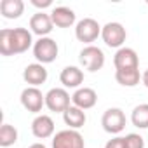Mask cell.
<instances>
[{
  "mask_svg": "<svg viewBox=\"0 0 148 148\" xmlns=\"http://www.w3.org/2000/svg\"><path fill=\"white\" fill-rule=\"evenodd\" d=\"M11 38H12V49H14V54H23L26 52L33 44V38H32V32L26 30V28H12L11 32Z\"/></svg>",
  "mask_w": 148,
  "mask_h": 148,
  "instance_id": "11",
  "label": "cell"
},
{
  "mask_svg": "<svg viewBox=\"0 0 148 148\" xmlns=\"http://www.w3.org/2000/svg\"><path fill=\"white\" fill-rule=\"evenodd\" d=\"M59 82L66 89H80V84L84 82V71L77 66H66L59 73Z\"/></svg>",
  "mask_w": 148,
  "mask_h": 148,
  "instance_id": "15",
  "label": "cell"
},
{
  "mask_svg": "<svg viewBox=\"0 0 148 148\" xmlns=\"http://www.w3.org/2000/svg\"><path fill=\"white\" fill-rule=\"evenodd\" d=\"M51 19H52L54 26H58V28H70L71 25H75L77 16L70 7L61 5V7H54L51 11Z\"/></svg>",
  "mask_w": 148,
  "mask_h": 148,
  "instance_id": "16",
  "label": "cell"
},
{
  "mask_svg": "<svg viewBox=\"0 0 148 148\" xmlns=\"http://www.w3.org/2000/svg\"><path fill=\"white\" fill-rule=\"evenodd\" d=\"M52 28H54V23L51 19V14H45L44 11L33 14L32 19H30V30H32V33L38 35L40 38L47 37L52 32Z\"/></svg>",
  "mask_w": 148,
  "mask_h": 148,
  "instance_id": "10",
  "label": "cell"
},
{
  "mask_svg": "<svg viewBox=\"0 0 148 148\" xmlns=\"http://www.w3.org/2000/svg\"><path fill=\"white\" fill-rule=\"evenodd\" d=\"M131 122L138 129H148V103L138 105L131 113Z\"/></svg>",
  "mask_w": 148,
  "mask_h": 148,
  "instance_id": "20",
  "label": "cell"
},
{
  "mask_svg": "<svg viewBox=\"0 0 148 148\" xmlns=\"http://www.w3.org/2000/svg\"><path fill=\"white\" fill-rule=\"evenodd\" d=\"M21 105L25 110H28L30 113H40L44 105H45V94H42V91L38 87H26L21 92Z\"/></svg>",
  "mask_w": 148,
  "mask_h": 148,
  "instance_id": "7",
  "label": "cell"
},
{
  "mask_svg": "<svg viewBox=\"0 0 148 148\" xmlns=\"http://www.w3.org/2000/svg\"><path fill=\"white\" fill-rule=\"evenodd\" d=\"M28 148H47V146H45L44 143H33V145H32V146H28Z\"/></svg>",
  "mask_w": 148,
  "mask_h": 148,
  "instance_id": "27",
  "label": "cell"
},
{
  "mask_svg": "<svg viewBox=\"0 0 148 148\" xmlns=\"http://www.w3.org/2000/svg\"><path fill=\"white\" fill-rule=\"evenodd\" d=\"M52 148H86V141L79 131L64 129L52 138Z\"/></svg>",
  "mask_w": 148,
  "mask_h": 148,
  "instance_id": "6",
  "label": "cell"
},
{
  "mask_svg": "<svg viewBox=\"0 0 148 148\" xmlns=\"http://www.w3.org/2000/svg\"><path fill=\"white\" fill-rule=\"evenodd\" d=\"M32 5L37 9H47L52 5V0H32Z\"/></svg>",
  "mask_w": 148,
  "mask_h": 148,
  "instance_id": "25",
  "label": "cell"
},
{
  "mask_svg": "<svg viewBox=\"0 0 148 148\" xmlns=\"http://www.w3.org/2000/svg\"><path fill=\"white\" fill-rule=\"evenodd\" d=\"M113 64L115 70H125V68H138L139 66V58L134 49L131 47H122L115 52L113 56Z\"/></svg>",
  "mask_w": 148,
  "mask_h": 148,
  "instance_id": "12",
  "label": "cell"
},
{
  "mask_svg": "<svg viewBox=\"0 0 148 148\" xmlns=\"http://www.w3.org/2000/svg\"><path fill=\"white\" fill-rule=\"evenodd\" d=\"M105 148H125V139L124 138H113V139H108Z\"/></svg>",
  "mask_w": 148,
  "mask_h": 148,
  "instance_id": "24",
  "label": "cell"
},
{
  "mask_svg": "<svg viewBox=\"0 0 148 148\" xmlns=\"http://www.w3.org/2000/svg\"><path fill=\"white\" fill-rule=\"evenodd\" d=\"M25 12L23 0H2L0 2V14L5 19H18Z\"/></svg>",
  "mask_w": 148,
  "mask_h": 148,
  "instance_id": "17",
  "label": "cell"
},
{
  "mask_svg": "<svg viewBox=\"0 0 148 148\" xmlns=\"http://www.w3.org/2000/svg\"><path fill=\"white\" fill-rule=\"evenodd\" d=\"M23 79L26 84H30V87H38V86L45 84V80H47V70L40 63H32L25 68Z\"/></svg>",
  "mask_w": 148,
  "mask_h": 148,
  "instance_id": "13",
  "label": "cell"
},
{
  "mask_svg": "<svg viewBox=\"0 0 148 148\" xmlns=\"http://www.w3.org/2000/svg\"><path fill=\"white\" fill-rule=\"evenodd\" d=\"M101 125L110 134H119L125 129V115L120 108H108L101 117Z\"/></svg>",
  "mask_w": 148,
  "mask_h": 148,
  "instance_id": "8",
  "label": "cell"
},
{
  "mask_svg": "<svg viewBox=\"0 0 148 148\" xmlns=\"http://www.w3.org/2000/svg\"><path fill=\"white\" fill-rule=\"evenodd\" d=\"M18 141V129L11 124H2L0 127V146L7 148Z\"/></svg>",
  "mask_w": 148,
  "mask_h": 148,
  "instance_id": "21",
  "label": "cell"
},
{
  "mask_svg": "<svg viewBox=\"0 0 148 148\" xmlns=\"http://www.w3.org/2000/svg\"><path fill=\"white\" fill-rule=\"evenodd\" d=\"M124 139H125V148H145V139L136 132L127 134Z\"/></svg>",
  "mask_w": 148,
  "mask_h": 148,
  "instance_id": "23",
  "label": "cell"
},
{
  "mask_svg": "<svg viewBox=\"0 0 148 148\" xmlns=\"http://www.w3.org/2000/svg\"><path fill=\"white\" fill-rule=\"evenodd\" d=\"M141 82H143V86L148 89V68L143 71V75H141Z\"/></svg>",
  "mask_w": 148,
  "mask_h": 148,
  "instance_id": "26",
  "label": "cell"
},
{
  "mask_svg": "<svg viewBox=\"0 0 148 148\" xmlns=\"http://www.w3.org/2000/svg\"><path fill=\"white\" fill-rule=\"evenodd\" d=\"M101 28L99 23L92 18H84L77 23L75 26V37L79 42H84V44H92L98 37H101Z\"/></svg>",
  "mask_w": 148,
  "mask_h": 148,
  "instance_id": "2",
  "label": "cell"
},
{
  "mask_svg": "<svg viewBox=\"0 0 148 148\" xmlns=\"http://www.w3.org/2000/svg\"><path fill=\"white\" fill-rule=\"evenodd\" d=\"M58 54H59V47L56 40H52L51 37H42L33 45V56L40 64H49L56 61Z\"/></svg>",
  "mask_w": 148,
  "mask_h": 148,
  "instance_id": "1",
  "label": "cell"
},
{
  "mask_svg": "<svg viewBox=\"0 0 148 148\" xmlns=\"http://www.w3.org/2000/svg\"><path fill=\"white\" fill-rule=\"evenodd\" d=\"M11 32H12V28L0 30V54H2V56H14Z\"/></svg>",
  "mask_w": 148,
  "mask_h": 148,
  "instance_id": "22",
  "label": "cell"
},
{
  "mask_svg": "<svg viewBox=\"0 0 148 148\" xmlns=\"http://www.w3.org/2000/svg\"><path fill=\"white\" fill-rule=\"evenodd\" d=\"M71 103H73V106H77L80 110H91L98 103V94L91 87H80L73 92Z\"/></svg>",
  "mask_w": 148,
  "mask_h": 148,
  "instance_id": "9",
  "label": "cell"
},
{
  "mask_svg": "<svg viewBox=\"0 0 148 148\" xmlns=\"http://www.w3.org/2000/svg\"><path fill=\"white\" fill-rule=\"evenodd\" d=\"M115 80L124 86V87H136L141 80L139 70L138 68H125V70H117L115 71Z\"/></svg>",
  "mask_w": 148,
  "mask_h": 148,
  "instance_id": "19",
  "label": "cell"
},
{
  "mask_svg": "<svg viewBox=\"0 0 148 148\" xmlns=\"http://www.w3.org/2000/svg\"><path fill=\"white\" fill-rule=\"evenodd\" d=\"M63 120H64V124H66L70 129L79 131V129L86 124L87 117H86V112H84V110H80V108H77V106L71 105V106L63 113Z\"/></svg>",
  "mask_w": 148,
  "mask_h": 148,
  "instance_id": "18",
  "label": "cell"
},
{
  "mask_svg": "<svg viewBox=\"0 0 148 148\" xmlns=\"http://www.w3.org/2000/svg\"><path fill=\"white\" fill-rule=\"evenodd\" d=\"M71 96L66 92V89L63 87H54L51 89L47 94H45V106L51 110V112H56V113H64L71 105Z\"/></svg>",
  "mask_w": 148,
  "mask_h": 148,
  "instance_id": "5",
  "label": "cell"
},
{
  "mask_svg": "<svg viewBox=\"0 0 148 148\" xmlns=\"http://www.w3.org/2000/svg\"><path fill=\"white\" fill-rule=\"evenodd\" d=\"M79 61L80 64L87 70V71H98L105 66V52L96 47V45H87L80 51L79 54Z\"/></svg>",
  "mask_w": 148,
  "mask_h": 148,
  "instance_id": "3",
  "label": "cell"
},
{
  "mask_svg": "<svg viewBox=\"0 0 148 148\" xmlns=\"http://www.w3.org/2000/svg\"><path fill=\"white\" fill-rule=\"evenodd\" d=\"M32 132L38 139H47L54 134V120L49 115H37L32 122Z\"/></svg>",
  "mask_w": 148,
  "mask_h": 148,
  "instance_id": "14",
  "label": "cell"
},
{
  "mask_svg": "<svg viewBox=\"0 0 148 148\" xmlns=\"http://www.w3.org/2000/svg\"><path fill=\"white\" fill-rule=\"evenodd\" d=\"M101 38L103 42L108 45V47H113V49H122V44L125 42L127 38V33H125V28L120 25V23H106L103 28H101Z\"/></svg>",
  "mask_w": 148,
  "mask_h": 148,
  "instance_id": "4",
  "label": "cell"
}]
</instances>
